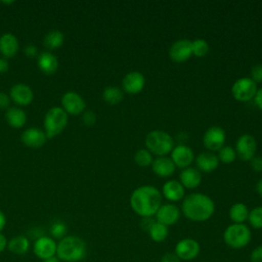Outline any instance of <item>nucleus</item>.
I'll return each mask as SVG.
<instances>
[{
    "label": "nucleus",
    "instance_id": "1",
    "mask_svg": "<svg viewBox=\"0 0 262 262\" xmlns=\"http://www.w3.org/2000/svg\"><path fill=\"white\" fill-rule=\"evenodd\" d=\"M162 205V193L151 185H142L130 195L132 210L142 218L154 216Z\"/></svg>",
    "mask_w": 262,
    "mask_h": 262
},
{
    "label": "nucleus",
    "instance_id": "2",
    "mask_svg": "<svg viewBox=\"0 0 262 262\" xmlns=\"http://www.w3.org/2000/svg\"><path fill=\"white\" fill-rule=\"evenodd\" d=\"M215 211L213 200L204 193L193 192L183 199L181 212L191 221L203 222L212 217Z\"/></svg>",
    "mask_w": 262,
    "mask_h": 262
},
{
    "label": "nucleus",
    "instance_id": "3",
    "mask_svg": "<svg viewBox=\"0 0 262 262\" xmlns=\"http://www.w3.org/2000/svg\"><path fill=\"white\" fill-rule=\"evenodd\" d=\"M87 255L84 239L77 235H66L57 243L56 257L63 262H80Z\"/></svg>",
    "mask_w": 262,
    "mask_h": 262
},
{
    "label": "nucleus",
    "instance_id": "4",
    "mask_svg": "<svg viewBox=\"0 0 262 262\" xmlns=\"http://www.w3.org/2000/svg\"><path fill=\"white\" fill-rule=\"evenodd\" d=\"M146 149L158 157H165L174 148V139L162 130H152L145 136Z\"/></svg>",
    "mask_w": 262,
    "mask_h": 262
},
{
    "label": "nucleus",
    "instance_id": "5",
    "mask_svg": "<svg viewBox=\"0 0 262 262\" xmlns=\"http://www.w3.org/2000/svg\"><path fill=\"white\" fill-rule=\"evenodd\" d=\"M68 120L69 115L63 111L61 106L50 107L46 112L43 121V130L47 136V139H51L60 134L67 127Z\"/></svg>",
    "mask_w": 262,
    "mask_h": 262
},
{
    "label": "nucleus",
    "instance_id": "6",
    "mask_svg": "<svg viewBox=\"0 0 262 262\" xmlns=\"http://www.w3.org/2000/svg\"><path fill=\"white\" fill-rule=\"evenodd\" d=\"M250 228L244 223H232L223 232L224 243L232 249H242L251 241Z\"/></svg>",
    "mask_w": 262,
    "mask_h": 262
},
{
    "label": "nucleus",
    "instance_id": "7",
    "mask_svg": "<svg viewBox=\"0 0 262 262\" xmlns=\"http://www.w3.org/2000/svg\"><path fill=\"white\" fill-rule=\"evenodd\" d=\"M257 90V84L250 77H243L233 83L231 94L237 101L247 102L254 99Z\"/></svg>",
    "mask_w": 262,
    "mask_h": 262
},
{
    "label": "nucleus",
    "instance_id": "8",
    "mask_svg": "<svg viewBox=\"0 0 262 262\" xmlns=\"http://www.w3.org/2000/svg\"><path fill=\"white\" fill-rule=\"evenodd\" d=\"M61 107L71 116H78L85 112L86 102L84 98L77 92L68 91L61 96Z\"/></svg>",
    "mask_w": 262,
    "mask_h": 262
},
{
    "label": "nucleus",
    "instance_id": "9",
    "mask_svg": "<svg viewBox=\"0 0 262 262\" xmlns=\"http://www.w3.org/2000/svg\"><path fill=\"white\" fill-rule=\"evenodd\" d=\"M226 134L223 128L219 126H212L206 130L203 136L204 146L209 151H217L224 146Z\"/></svg>",
    "mask_w": 262,
    "mask_h": 262
},
{
    "label": "nucleus",
    "instance_id": "10",
    "mask_svg": "<svg viewBox=\"0 0 262 262\" xmlns=\"http://www.w3.org/2000/svg\"><path fill=\"white\" fill-rule=\"evenodd\" d=\"M56 249L57 243L55 242V239L47 235L39 236L33 245V252L35 256L41 260L56 256Z\"/></svg>",
    "mask_w": 262,
    "mask_h": 262
},
{
    "label": "nucleus",
    "instance_id": "11",
    "mask_svg": "<svg viewBox=\"0 0 262 262\" xmlns=\"http://www.w3.org/2000/svg\"><path fill=\"white\" fill-rule=\"evenodd\" d=\"M236 156L243 161H250L255 157L257 150V142L254 136L250 134L241 135L235 143Z\"/></svg>",
    "mask_w": 262,
    "mask_h": 262
},
{
    "label": "nucleus",
    "instance_id": "12",
    "mask_svg": "<svg viewBox=\"0 0 262 262\" xmlns=\"http://www.w3.org/2000/svg\"><path fill=\"white\" fill-rule=\"evenodd\" d=\"M200 244L193 238L180 239L175 246V254L180 260L190 261L196 258L200 254Z\"/></svg>",
    "mask_w": 262,
    "mask_h": 262
},
{
    "label": "nucleus",
    "instance_id": "13",
    "mask_svg": "<svg viewBox=\"0 0 262 262\" xmlns=\"http://www.w3.org/2000/svg\"><path fill=\"white\" fill-rule=\"evenodd\" d=\"M192 55L191 41L188 39H179L175 41L169 49V57L174 62H184Z\"/></svg>",
    "mask_w": 262,
    "mask_h": 262
},
{
    "label": "nucleus",
    "instance_id": "14",
    "mask_svg": "<svg viewBox=\"0 0 262 262\" xmlns=\"http://www.w3.org/2000/svg\"><path fill=\"white\" fill-rule=\"evenodd\" d=\"M9 97L16 105L26 106L33 101L34 92L29 85L24 83H16L10 88Z\"/></svg>",
    "mask_w": 262,
    "mask_h": 262
},
{
    "label": "nucleus",
    "instance_id": "15",
    "mask_svg": "<svg viewBox=\"0 0 262 262\" xmlns=\"http://www.w3.org/2000/svg\"><path fill=\"white\" fill-rule=\"evenodd\" d=\"M145 85L143 74L137 71H132L126 74L122 80V88L126 93L137 94L141 92Z\"/></svg>",
    "mask_w": 262,
    "mask_h": 262
},
{
    "label": "nucleus",
    "instance_id": "16",
    "mask_svg": "<svg viewBox=\"0 0 262 262\" xmlns=\"http://www.w3.org/2000/svg\"><path fill=\"white\" fill-rule=\"evenodd\" d=\"M21 142L31 148H39L43 146L47 140L44 130L38 127H30L23 131L20 135Z\"/></svg>",
    "mask_w": 262,
    "mask_h": 262
},
{
    "label": "nucleus",
    "instance_id": "17",
    "mask_svg": "<svg viewBox=\"0 0 262 262\" xmlns=\"http://www.w3.org/2000/svg\"><path fill=\"white\" fill-rule=\"evenodd\" d=\"M171 160L176 167L185 169L190 166L194 160L192 149L185 144H178L174 146L171 151Z\"/></svg>",
    "mask_w": 262,
    "mask_h": 262
},
{
    "label": "nucleus",
    "instance_id": "18",
    "mask_svg": "<svg viewBox=\"0 0 262 262\" xmlns=\"http://www.w3.org/2000/svg\"><path fill=\"white\" fill-rule=\"evenodd\" d=\"M180 214L181 212L177 206L173 204H164L161 205L155 216L157 222L162 223L166 226H170L175 224L179 220Z\"/></svg>",
    "mask_w": 262,
    "mask_h": 262
},
{
    "label": "nucleus",
    "instance_id": "19",
    "mask_svg": "<svg viewBox=\"0 0 262 262\" xmlns=\"http://www.w3.org/2000/svg\"><path fill=\"white\" fill-rule=\"evenodd\" d=\"M19 49V43L16 36L12 33H4L0 36V54L8 59L16 55Z\"/></svg>",
    "mask_w": 262,
    "mask_h": 262
},
{
    "label": "nucleus",
    "instance_id": "20",
    "mask_svg": "<svg viewBox=\"0 0 262 262\" xmlns=\"http://www.w3.org/2000/svg\"><path fill=\"white\" fill-rule=\"evenodd\" d=\"M37 66L45 75H53L58 69V59L51 51H43L37 56Z\"/></svg>",
    "mask_w": 262,
    "mask_h": 262
},
{
    "label": "nucleus",
    "instance_id": "21",
    "mask_svg": "<svg viewBox=\"0 0 262 262\" xmlns=\"http://www.w3.org/2000/svg\"><path fill=\"white\" fill-rule=\"evenodd\" d=\"M185 189L177 180H168L162 187V195L170 202H178L184 199Z\"/></svg>",
    "mask_w": 262,
    "mask_h": 262
},
{
    "label": "nucleus",
    "instance_id": "22",
    "mask_svg": "<svg viewBox=\"0 0 262 262\" xmlns=\"http://www.w3.org/2000/svg\"><path fill=\"white\" fill-rule=\"evenodd\" d=\"M150 166H151L152 172L157 176L162 178L170 177L171 175H173L176 168L171 158H167V157H158L152 161Z\"/></svg>",
    "mask_w": 262,
    "mask_h": 262
},
{
    "label": "nucleus",
    "instance_id": "23",
    "mask_svg": "<svg viewBox=\"0 0 262 262\" xmlns=\"http://www.w3.org/2000/svg\"><path fill=\"white\" fill-rule=\"evenodd\" d=\"M198 170L205 173H211L217 169L219 165L218 157L211 151H203L198 155L195 159Z\"/></svg>",
    "mask_w": 262,
    "mask_h": 262
},
{
    "label": "nucleus",
    "instance_id": "24",
    "mask_svg": "<svg viewBox=\"0 0 262 262\" xmlns=\"http://www.w3.org/2000/svg\"><path fill=\"white\" fill-rule=\"evenodd\" d=\"M179 182L183 185L184 188L193 189L196 188L202 182L201 172L192 167L183 169L179 174Z\"/></svg>",
    "mask_w": 262,
    "mask_h": 262
},
{
    "label": "nucleus",
    "instance_id": "25",
    "mask_svg": "<svg viewBox=\"0 0 262 262\" xmlns=\"http://www.w3.org/2000/svg\"><path fill=\"white\" fill-rule=\"evenodd\" d=\"M5 121L10 127L19 129L23 128L27 122V114L18 106H9L5 111Z\"/></svg>",
    "mask_w": 262,
    "mask_h": 262
},
{
    "label": "nucleus",
    "instance_id": "26",
    "mask_svg": "<svg viewBox=\"0 0 262 262\" xmlns=\"http://www.w3.org/2000/svg\"><path fill=\"white\" fill-rule=\"evenodd\" d=\"M30 241L25 235H16L8 241L7 249L15 255H25L30 250Z\"/></svg>",
    "mask_w": 262,
    "mask_h": 262
},
{
    "label": "nucleus",
    "instance_id": "27",
    "mask_svg": "<svg viewBox=\"0 0 262 262\" xmlns=\"http://www.w3.org/2000/svg\"><path fill=\"white\" fill-rule=\"evenodd\" d=\"M64 42V35L59 30L49 31L43 39V45L48 51L55 50L62 46Z\"/></svg>",
    "mask_w": 262,
    "mask_h": 262
},
{
    "label": "nucleus",
    "instance_id": "28",
    "mask_svg": "<svg viewBox=\"0 0 262 262\" xmlns=\"http://www.w3.org/2000/svg\"><path fill=\"white\" fill-rule=\"evenodd\" d=\"M249 209L244 203H235L229 209V218L233 223H244L248 220Z\"/></svg>",
    "mask_w": 262,
    "mask_h": 262
},
{
    "label": "nucleus",
    "instance_id": "29",
    "mask_svg": "<svg viewBox=\"0 0 262 262\" xmlns=\"http://www.w3.org/2000/svg\"><path fill=\"white\" fill-rule=\"evenodd\" d=\"M123 97H124V94L122 89H120L117 86L105 87L102 91V99L111 105L118 104L123 100Z\"/></svg>",
    "mask_w": 262,
    "mask_h": 262
},
{
    "label": "nucleus",
    "instance_id": "30",
    "mask_svg": "<svg viewBox=\"0 0 262 262\" xmlns=\"http://www.w3.org/2000/svg\"><path fill=\"white\" fill-rule=\"evenodd\" d=\"M148 234L150 236V238L156 242V243H161L163 241H165L169 234V230H168V226L159 223V222H155L151 227L148 230Z\"/></svg>",
    "mask_w": 262,
    "mask_h": 262
},
{
    "label": "nucleus",
    "instance_id": "31",
    "mask_svg": "<svg viewBox=\"0 0 262 262\" xmlns=\"http://www.w3.org/2000/svg\"><path fill=\"white\" fill-rule=\"evenodd\" d=\"M152 161V155L146 148H140L134 154V162L139 167H148Z\"/></svg>",
    "mask_w": 262,
    "mask_h": 262
},
{
    "label": "nucleus",
    "instance_id": "32",
    "mask_svg": "<svg viewBox=\"0 0 262 262\" xmlns=\"http://www.w3.org/2000/svg\"><path fill=\"white\" fill-rule=\"evenodd\" d=\"M192 55L196 57H204L209 52V44L205 39L199 38L191 41Z\"/></svg>",
    "mask_w": 262,
    "mask_h": 262
},
{
    "label": "nucleus",
    "instance_id": "33",
    "mask_svg": "<svg viewBox=\"0 0 262 262\" xmlns=\"http://www.w3.org/2000/svg\"><path fill=\"white\" fill-rule=\"evenodd\" d=\"M248 221L255 229H262V206L256 207L249 212Z\"/></svg>",
    "mask_w": 262,
    "mask_h": 262
},
{
    "label": "nucleus",
    "instance_id": "34",
    "mask_svg": "<svg viewBox=\"0 0 262 262\" xmlns=\"http://www.w3.org/2000/svg\"><path fill=\"white\" fill-rule=\"evenodd\" d=\"M218 160L224 164H230L232 163L235 158H236V152L235 150L229 146V145H224L218 150Z\"/></svg>",
    "mask_w": 262,
    "mask_h": 262
},
{
    "label": "nucleus",
    "instance_id": "35",
    "mask_svg": "<svg viewBox=\"0 0 262 262\" xmlns=\"http://www.w3.org/2000/svg\"><path fill=\"white\" fill-rule=\"evenodd\" d=\"M50 233L53 236V238H63L67 233V225L63 222L57 221L52 224L50 227Z\"/></svg>",
    "mask_w": 262,
    "mask_h": 262
},
{
    "label": "nucleus",
    "instance_id": "36",
    "mask_svg": "<svg viewBox=\"0 0 262 262\" xmlns=\"http://www.w3.org/2000/svg\"><path fill=\"white\" fill-rule=\"evenodd\" d=\"M256 84L262 82V64L258 63L255 64L251 69V77H250Z\"/></svg>",
    "mask_w": 262,
    "mask_h": 262
},
{
    "label": "nucleus",
    "instance_id": "37",
    "mask_svg": "<svg viewBox=\"0 0 262 262\" xmlns=\"http://www.w3.org/2000/svg\"><path fill=\"white\" fill-rule=\"evenodd\" d=\"M83 124L86 126H93L96 122V115L92 111H85L82 114Z\"/></svg>",
    "mask_w": 262,
    "mask_h": 262
},
{
    "label": "nucleus",
    "instance_id": "38",
    "mask_svg": "<svg viewBox=\"0 0 262 262\" xmlns=\"http://www.w3.org/2000/svg\"><path fill=\"white\" fill-rule=\"evenodd\" d=\"M250 166L255 172H261L262 171V157L255 156L250 160Z\"/></svg>",
    "mask_w": 262,
    "mask_h": 262
},
{
    "label": "nucleus",
    "instance_id": "39",
    "mask_svg": "<svg viewBox=\"0 0 262 262\" xmlns=\"http://www.w3.org/2000/svg\"><path fill=\"white\" fill-rule=\"evenodd\" d=\"M250 259L251 262H262V246H258L252 251Z\"/></svg>",
    "mask_w": 262,
    "mask_h": 262
},
{
    "label": "nucleus",
    "instance_id": "40",
    "mask_svg": "<svg viewBox=\"0 0 262 262\" xmlns=\"http://www.w3.org/2000/svg\"><path fill=\"white\" fill-rule=\"evenodd\" d=\"M24 53L29 57V58H33V57H37L39 55V52H38V48L37 46L33 45V44H30V45H27L24 49Z\"/></svg>",
    "mask_w": 262,
    "mask_h": 262
},
{
    "label": "nucleus",
    "instance_id": "41",
    "mask_svg": "<svg viewBox=\"0 0 262 262\" xmlns=\"http://www.w3.org/2000/svg\"><path fill=\"white\" fill-rule=\"evenodd\" d=\"M10 97L7 93L0 91V110H7L10 105Z\"/></svg>",
    "mask_w": 262,
    "mask_h": 262
},
{
    "label": "nucleus",
    "instance_id": "42",
    "mask_svg": "<svg viewBox=\"0 0 262 262\" xmlns=\"http://www.w3.org/2000/svg\"><path fill=\"white\" fill-rule=\"evenodd\" d=\"M181 260L175 253H166L162 256L160 262H180Z\"/></svg>",
    "mask_w": 262,
    "mask_h": 262
},
{
    "label": "nucleus",
    "instance_id": "43",
    "mask_svg": "<svg viewBox=\"0 0 262 262\" xmlns=\"http://www.w3.org/2000/svg\"><path fill=\"white\" fill-rule=\"evenodd\" d=\"M156 222V220L151 219V217H144L142 218L141 220V227L144 229V230H149V228L151 227V225Z\"/></svg>",
    "mask_w": 262,
    "mask_h": 262
},
{
    "label": "nucleus",
    "instance_id": "44",
    "mask_svg": "<svg viewBox=\"0 0 262 262\" xmlns=\"http://www.w3.org/2000/svg\"><path fill=\"white\" fill-rule=\"evenodd\" d=\"M254 101H255L256 105L258 106V108L262 111V88L257 90V93L254 97Z\"/></svg>",
    "mask_w": 262,
    "mask_h": 262
},
{
    "label": "nucleus",
    "instance_id": "45",
    "mask_svg": "<svg viewBox=\"0 0 262 262\" xmlns=\"http://www.w3.org/2000/svg\"><path fill=\"white\" fill-rule=\"evenodd\" d=\"M9 69V64H8V60L4 57H0V74H4L8 71Z\"/></svg>",
    "mask_w": 262,
    "mask_h": 262
},
{
    "label": "nucleus",
    "instance_id": "46",
    "mask_svg": "<svg viewBox=\"0 0 262 262\" xmlns=\"http://www.w3.org/2000/svg\"><path fill=\"white\" fill-rule=\"evenodd\" d=\"M7 245H8V241L6 236L2 232H0V253H2L4 250L7 249Z\"/></svg>",
    "mask_w": 262,
    "mask_h": 262
},
{
    "label": "nucleus",
    "instance_id": "47",
    "mask_svg": "<svg viewBox=\"0 0 262 262\" xmlns=\"http://www.w3.org/2000/svg\"><path fill=\"white\" fill-rule=\"evenodd\" d=\"M6 225V216L5 214L0 210V232L3 230V228Z\"/></svg>",
    "mask_w": 262,
    "mask_h": 262
},
{
    "label": "nucleus",
    "instance_id": "48",
    "mask_svg": "<svg viewBox=\"0 0 262 262\" xmlns=\"http://www.w3.org/2000/svg\"><path fill=\"white\" fill-rule=\"evenodd\" d=\"M256 191L260 196H262V178L256 183Z\"/></svg>",
    "mask_w": 262,
    "mask_h": 262
},
{
    "label": "nucleus",
    "instance_id": "49",
    "mask_svg": "<svg viewBox=\"0 0 262 262\" xmlns=\"http://www.w3.org/2000/svg\"><path fill=\"white\" fill-rule=\"evenodd\" d=\"M42 262H60V260H59L56 256H53V257H51V258L42 260Z\"/></svg>",
    "mask_w": 262,
    "mask_h": 262
},
{
    "label": "nucleus",
    "instance_id": "50",
    "mask_svg": "<svg viewBox=\"0 0 262 262\" xmlns=\"http://www.w3.org/2000/svg\"><path fill=\"white\" fill-rule=\"evenodd\" d=\"M2 3H4V4H12V3H14L13 1H2Z\"/></svg>",
    "mask_w": 262,
    "mask_h": 262
}]
</instances>
